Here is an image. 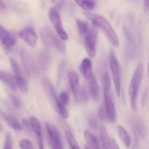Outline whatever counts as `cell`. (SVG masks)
<instances>
[{
	"label": "cell",
	"mask_w": 149,
	"mask_h": 149,
	"mask_svg": "<svg viewBox=\"0 0 149 149\" xmlns=\"http://www.w3.org/2000/svg\"><path fill=\"white\" fill-rule=\"evenodd\" d=\"M84 15L92 22L93 25L98 28L106 36L109 42L115 47H119V40L116 31L109 20L103 16L94 13L84 12Z\"/></svg>",
	"instance_id": "obj_1"
},
{
	"label": "cell",
	"mask_w": 149,
	"mask_h": 149,
	"mask_svg": "<svg viewBox=\"0 0 149 149\" xmlns=\"http://www.w3.org/2000/svg\"><path fill=\"white\" fill-rule=\"evenodd\" d=\"M144 67L143 63H140L138 64L132 77L131 78L130 83L129 86V96L130 100L131 108L134 112L137 111V97H138V91L140 89L143 75Z\"/></svg>",
	"instance_id": "obj_2"
},
{
	"label": "cell",
	"mask_w": 149,
	"mask_h": 149,
	"mask_svg": "<svg viewBox=\"0 0 149 149\" xmlns=\"http://www.w3.org/2000/svg\"><path fill=\"white\" fill-rule=\"evenodd\" d=\"M103 84H104V106L106 109L107 117L110 122H115L116 120V108L113 102L111 89V79L109 76L106 74L103 77Z\"/></svg>",
	"instance_id": "obj_3"
},
{
	"label": "cell",
	"mask_w": 149,
	"mask_h": 149,
	"mask_svg": "<svg viewBox=\"0 0 149 149\" xmlns=\"http://www.w3.org/2000/svg\"><path fill=\"white\" fill-rule=\"evenodd\" d=\"M40 38L45 45L57 49L61 53H65L66 47L65 43L62 39L57 37L49 28L44 27L41 29Z\"/></svg>",
	"instance_id": "obj_4"
},
{
	"label": "cell",
	"mask_w": 149,
	"mask_h": 149,
	"mask_svg": "<svg viewBox=\"0 0 149 149\" xmlns=\"http://www.w3.org/2000/svg\"><path fill=\"white\" fill-rule=\"evenodd\" d=\"M109 65H110L112 78H113V84H114L115 90H116L117 96L119 97L121 95V81H122L121 79H122V76H121L119 63L113 52H111L110 55H109Z\"/></svg>",
	"instance_id": "obj_5"
},
{
	"label": "cell",
	"mask_w": 149,
	"mask_h": 149,
	"mask_svg": "<svg viewBox=\"0 0 149 149\" xmlns=\"http://www.w3.org/2000/svg\"><path fill=\"white\" fill-rule=\"evenodd\" d=\"M48 16H49V20H50L55 30L56 31L60 39H62L63 41L68 40V36L66 32H65V31L63 29V27L62 26L61 17L57 9L55 8V7L51 8L49 10V13H48Z\"/></svg>",
	"instance_id": "obj_6"
},
{
	"label": "cell",
	"mask_w": 149,
	"mask_h": 149,
	"mask_svg": "<svg viewBox=\"0 0 149 149\" xmlns=\"http://www.w3.org/2000/svg\"><path fill=\"white\" fill-rule=\"evenodd\" d=\"M47 132L48 135V141L52 149H63L61 134L56 127L49 122H45Z\"/></svg>",
	"instance_id": "obj_7"
},
{
	"label": "cell",
	"mask_w": 149,
	"mask_h": 149,
	"mask_svg": "<svg viewBox=\"0 0 149 149\" xmlns=\"http://www.w3.org/2000/svg\"><path fill=\"white\" fill-rule=\"evenodd\" d=\"M10 63L12 69L14 72V78L17 87H18V89L22 93H27L28 90H29L27 81H26V79L23 77V74H22L21 69H20L18 63L16 62V61L13 58H10Z\"/></svg>",
	"instance_id": "obj_8"
},
{
	"label": "cell",
	"mask_w": 149,
	"mask_h": 149,
	"mask_svg": "<svg viewBox=\"0 0 149 149\" xmlns=\"http://www.w3.org/2000/svg\"><path fill=\"white\" fill-rule=\"evenodd\" d=\"M20 57L26 73L31 77L36 75L38 74L39 68L32 55L26 50H22L20 52Z\"/></svg>",
	"instance_id": "obj_9"
},
{
	"label": "cell",
	"mask_w": 149,
	"mask_h": 149,
	"mask_svg": "<svg viewBox=\"0 0 149 149\" xmlns=\"http://www.w3.org/2000/svg\"><path fill=\"white\" fill-rule=\"evenodd\" d=\"M83 39L87 55L90 58H93L96 54V44L97 39V33L95 29H90L88 33Z\"/></svg>",
	"instance_id": "obj_10"
},
{
	"label": "cell",
	"mask_w": 149,
	"mask_h": 149,
	"mask_svg": "<svg viewBox=\"0 0 149 149\" xmlns=\"http://www.w3.org/2000/svg\"><path fill=\"white\" fill-rule=\"evenodd\" d=\"M19 37L31 47H34L38 41V36L34 29L31 27L23 29L18 33Z\"/></svg>",
	"instance_id": "obj_11"
},
{
	"label": "cell",
	"mask_w": 149,
	"mask_h": 149,
	"mask_svg": "<svg viewBox=\"0 0 149 149\" xmlns=\"http://www.w3.org/2000/svg\"><path fill=\"white\" fill-rule=\"evenodd\" d=\"M30 123H31V129L33 130L35 135H36V141H37L39 148L45 149V146H44V141H43V135H42V127H41L39 120H38L36 118L33 117V116H31Z\"/></svg>",
	"instance_id": "obj_12"
},
{
	"label": "cell",
	"mask_w": 149,
	"mask_h": 149,
	"mask_svg": "<svg viewBox=\"0 0 149 149\" xmlns=\"http://www.w3.org/2000/svg\"><path fill=\"white\" fill-rule=\"evenodd\" d=\"M87 79L89 82V91L92 98L94 101H98L100 99V90L95 76L93 73H92Z\"/></svg>",
	"instance_id": "obj_13"
},
{
	"label": "cell",
	"mask_w": 149,
	"mask_h": 149,
	"mask_svg": "<svg viewBox=\"0 0 149 149\" xmlns=\"http://www.w3.org/2000/svg\"><path fill=\"white\" fill-rule=\"evenodd\" d=\"M68 81H69L74 98L77 101L79 99V74L75 71H71L68 73Z\"/></svg>",
	"instance_id": "obj_14"
},
{
	"label": "cell",
	"mask_w": 149,
	"mask_h": 149,
	"mask_svg": "<svg viewBox=\"0 0 149 149\" xmlns=\"http://www.w3.org/2000/svg\"><path fill=\"white\" fill-rule=\"evenodd\" d=\"M39 65L42 71L49 69L52 62V55L48 49H43L39 54Z\"/></svg>",
	"instance_id": "obj_15"
},
{
	"label": "cell",
	"mask_w": 149,
	"mask_h": 149,
	"mask_svg": "<svg viewBox=\"0 0 149 149\" xmlns=\"http://www.w3.org/2000/svg\"><path fill=\"white\" fill-rule=\"evenodd\" d=\"M0 81L4 83L13 92H15L17 90V85L15 84V78L11 74L0 71Z\"/></svg>",
	"instance_id": "obj_16"
},
{
	"label": "cell",
	"mask_w": 149,
	"mask_h": 149,
	"mask_svg": "<svg viewBox=\"0 0 149 149\" xmlns=\"http://www.w3.org/2000/svg\"><path fill=\"white\" fill-rule=\"evenodd\" d=\"M16 42H17V39H16V37L15 36V35L12 34L10 33H9L8 36L4 40L1 42V47H2V49L4 50V52L6 54L10 53L11 52L13 47L16 44Z\"/></svg>",
	"instance_id": "obj_17"
},
{
	"label": "cell",
	"mask_w": 149,
	"mask_h": 149,
	"mask_svg": "<svg viewBox=\"0 0 149 149\" xmlns=\"http://www.w3.org/2000/svg\"><path fill=\"white\" fill-rule=\"evenodd\" d=\"M80 72L82 74L83 77L86 79H88L90 74H92L93 70V63L90 58H85L82 60L80 65Z\"/></svg>",
	"instance_id": "obj_18"
},
{
	"label": "cell",
	"mask_w": 149,
	"mask_h": 149,
	"mask_svg": "<svg viewBox=\"0 0 149 149\" xmlns=\"http://www.w3.org/2000/svg\"><path fill=\"white\" fill-rule=\"evenodd\" d=\"M100 141L103 149H112L111 148V140L110 139L106 127L100 126Z\"/></svg>",
	"instance_id": "obj_19"
},
{
	"label": "cell",
	"mask_w": 149,
	"mask_h": 149,
	"mask_svg": "<svg viewBox=\"0 0 149 149\" xmlns=\"http://www.w3.org/2000/svg\"><path fill=\"white\" fill-rule=\"evenodd\" d=\"M84 138H85L87 143L88 144V146L91 149L100 148L98 139L93 134H92L90 131L85 130V132H84Z\"/></svg>",
	"instance_id": "obj_20"
},
{
	"label": "cell",
	"mask_w": 149,
	"mask_h": 149,
	"mask_svg": "<svg viewBox=\"0 0 149 149\" xmlns=\"http://www.w3.org/2000/svg\"><path fill=\"white\" fill-rule=\"evenodd\" d=\"M117 132L119 137L122 140V141L125 144V146L127 148H130L131 145V138L130 136L129 133L127 132V131L125 129V127L119 125L117 127Z\"/></svg>",
	"instance_id": "obj_21"
},
{
	"label": "cell",
	"mask_w": 149,
	"mask_h": 149,
	"mask_svg": "<svg viewBox=\"0 0 149 149\" xmlns=\"http://www.w3.org/2000/svg\"><path fill=\"white\" fill-rule=\"evenodd\" d=\"M64 128H65V138H66L67 142H68L71 149H80L78 143L76 141L75 138H74L72 132H71L69 127L66 125V127H65Z\"/></svg>",
	"instance_id": "obj_22"
},
{
	"label": "cell",
	"mask_w": 149,
	"mask_h": 149,
	"mask_svg": "<svg viewBox=\"0 0 149 149\" xmlns=\"http://www.w3.org/2000/svg\"><path fill=\"white\" fill-rule=\"evenodd\" d=\"M42 86H43L44 90H45V93H47L48 97L52 99V100H55V99L57 97L56 92H55V88L50 83V81L47 79H44L42 80Z\"/></svg>",
	"instance_id": "obj_23"
},
{
	"label": "cell",
	"mask_w": 149,
	"mask_h": 149,
	"mask_svg": "<svg viewBox=\"0 0 149 149\" xmlns=\"http://www.w3.org/2000/svg\"><path fill=\"white\" fill-rule=\"evenodd\" d=\"M4 120L9 127L15 131H21L23 130V125L17 119L11 116H4Z\"/></svg>",
	"instance_id": "obj_24"
},
{
	"label": "cell",
	"mask_w": 149,
	"mask_h": 149,
	"mask_svg": "<svg viewBox=\"0 0 149 149\" xmlns=\"http://www.w3.org/2000/svg\"><path fill=\"white\" fill-rule=\"evenodd\" d=\"M54 102H55V109H56V111H57V112L58 113V114H59L60 116L63 118V119H66L68 117V115H69V113H68V110L66 109V108H65V105H63V103H61V102L59 101L58 97H56V98L55 99Z\"/></svg>",
	"instance_id": "obj_25"
},
{
	"label": "cell",
	"mask_w": 149,
	"mask_h": 149,
	"mask_svg": "<svg viewBox=\"0 0 149 149\" xmlns=\"http://www.w3.org/2000/svg\"><path fill=\"white\" fill-rule=\"evenodd\" d=\"M77 25L80 36L82 38H84L88 33V32L90 31V25H89V23L87 21L81 20H77Z\"/></svg>",
	"instance_id": "obj_26"
},
{
	"label": "cell",
	"mask_w": 149,
	"mask_h": 149,
	"mask_svg": "<svg viewBox=\"0 0 149 149\" xmlns=\"http://www.w3.org/2000/svg\"><path fill=\"white\" fill-rule=\"evenodd\" d=\"M74 1L85 11H90L95 7V3L93 0H74Z\"/></svg>",
	"instance_id": "obj_27"
},
{
	"label": "cell",
	"mask_w": 149,
	"mask_h": 149,
	"mask_svg": "<svg viewBox=\"0 0 149 149\" xmlns=\"http://www.w3.org/2000/svg\"><path fill=\"white\" fill-rule=\"evenodd\" d=\"M9 97H10V101L15 107L17 108V109H21L22 106H23V103H22V100L17 96L13 94H10Z\"/></svg>",
	"instance_id": "obj_28"
},
{
	"label": "cell",
	"mask_w": 149,
	"mask_h": 149,
	"mask_svg": "<svg viewBox=\"0 0 149 149\" xmlns=\"http://www.w3.org/2000/svg\"><path fill=\"white\" fill-rule=\"evenodd\" d=\"M20 149H34L33 143L28 139H23L19 143Z\"/></svg>",
	"instance_id": "obj_29"
},
{
	"label": "cell",
	"mask_w": 149,
	"mask_h": 149,
	"mask_svg": "<svg viewBox=\"0 0 149 149\" xmlns=\"http://www.w3.org/2000/svg\"><path fill=\"white\" fill-rule=\"evenodd\" d=\"M97 116H98L99 119H100V120H106V119H108L107 113H106V111L104 106H101L99 108L98 111H97Z\"/></svg>",
	"instance_id": "obj_30"
},
{
	"label": "cell",
	"mask_w": 149,
	"mask_h": 149,
	"mask_svg": "<svg viewBox=\"0 0 149 149\" xmlns=\"http://www.w3.org/2000/svg\"><path fill=\"white\" fill-rule=\"evenodd\" d=\"M3 149H13V143H12L11 135L8 133L6 134L4 148Z\"/></svg>",
	"instance_id": "obj_31"
},
{
	"label": "cell",
	"mask_w": 149,
	"mask_h": 149,
	"mask_svg": "<svg viewBox=\"0 0 149 149\" xmlns=\"http://www.w3.org/2000/svg\"><path fill=\"white\" fill-rule=\"evenodd\" d=\"M89 124H90V126L91 127L92 129L93 130H97L99 127L98 122H97V118L95 116H91L89 119Z\"/></svg>",
	"instance_id": "obj_32"
},
{
	"label": "cell",
	"mask_w": 149,
	"mask_h": 149,
	"mask_svg": "<svg viewBox=\"0 0 149 149\" xmlns=\"http://www.w3.org/2000/svg\"><path fill=\"white\" fill-rule=\"evenodd\" d=\"M58 98L59 100V101L63 105H65V106H66L68 103V100H69L68 99V95L65 92H62L60 94L59 97H58Z\"/></svg>",
	"instance_id": "obj_33"
},
{
	"label": "cell",
	"mask_w": 149,
	"mask_h": 149,
	"mask_svg": "<svg viewBox=\"0 0 149 149\" xmlns=\"http://www.w3.org/2000/svg\"><path fill=\"white\" fill-rule=\"evenodd\" d=\"M9 32L1 26H0V42L4 40L6 37L9 35Z\"/></svg>",
	"instance_id": "obj_34"
},
{
	"label": "cell",
	"mask_w": 149,
	"mask_h": 149,
	"mask_svg": "<svg viewBox=\"0 0 149 149\" xmlns=\"http://www.w3.org/2000/svg\"><path fill=\"white\" fill-rule=\"evenodd\" d=\"M111 148L112 149H120L119 145L117 144L116 141L114 139H111Z\"/></svg>",
	"instance_id": "obj_35"
},
{
	"label": "cell",
	"mask_w": 149,
	"mask_h": 149,
	"mask_svg": "<svg viewBox=\"0 0 149 149\" xmlns=\"http://www.w3.org/2000/svg\"><path fill=\"white\" fill-rule=\"evenodd\" d=\"M143 7L145 11H148L149 10V0H144Z\"/></svg>",
	"instance_id": "obj_36"
},
{
	"label": "cell",
	"mask_w": 149,
	"mask_h": 149,
	"mask_svg": "<svg viewBox=\"0 0 149 149\" xmlns=\"http://www.w3.org/2000/svg\"><path fill=\"white\" fill-rule=\"evenodd\" d=\"M5 8V4L1 0H0V9H4Z\"/></svg>",
	"instance_id": "obj_37"
},
{
	"label": "cell",
	"mask_w": 149,
	"mask_h": 149,
	"mask_svg": "<svg viewBox=\"0 0 149 149\" xmlns=\"http://www.w3.org/2000/svg\"><path fill=\"white\" fill-rule=\"evenodd\" d=\"M85 149H91V148H90L88 146H85Z\"/></svg>",
	"instance_id": "obj_38"
},
{
	"label": "cell",
	"mask_w": 149,
	"mask_h": 149,
	"mask_svg": "<svg viewBox=\"0 0 149 149\" xmlns=\"http://www.w3.org/2000/svg\"><path fill=\"white\" fill-rule=\"evenodd\" d=\"M148 77H149V62H148Z\"/></svg>",
	"instance_id": "obj_39"
},
{
	"label": "cell",
	"mask_w": 149,
	"mask_h": 149,
	"mask_svg": "<svg viewBox=\"0 0 149 149\" xmlns=\"http://www.w3.org/2000/svg\"><path fill=\"white\" fill-rule=\"evenodd\" d=\"M51 1H52V2H54V1H55V0H51Z\"/></svg>",
	"instance_id": "obj_40"
},
{
	"label": "cell",
	"mask_w": 149,
	"mask_h": 149,
	"mask_svg": "<svg viewBox=\"0 0 149 149\" xmlns=\"http://www.w3.org/2000/svg\"><path fill=\"white\" fill-rule=\"evenodd\" d=\"M96 149H101L100 148H96Z\"/></svg>",
	"instance_id": "obj_41"
}]
</instances>
